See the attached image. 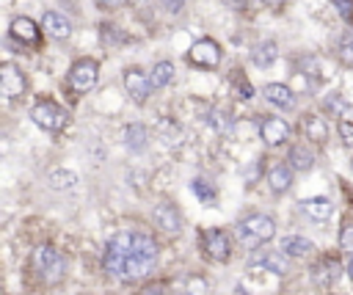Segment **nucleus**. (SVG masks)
Segmentation results:
<instances>
[{"label": "nucleus", "instance_id": "nucleus-1", "mask_svg": "<svg viewBox=\"0 0 353 295\" xmlns=\"http://www.w3.org/2000/svg\"><path fill=\"white\" fill-rule=\"evenodd\" d=\"M157 262V243L143 232H119L108 240L102 267L119 281H141Z\"/></svg>", "mask_w": 353, "mask_h": 295}, {"label": "nucleus", "instance_id": "nucleus-2", "mask_svg": "<svg viewBox=\"0 0 353 295\" xmlns=\"http://www.w3.org/2000/svg\"><path fill=\"white\" fill-rule=\"evenodd\" d=\"M30 267L44 284H58L66 276V256L52 245H39L30 254Z\"/></svg>", "mask_w": 353, "mask_h": 295}, {"label": "nucleus", "instance_id": "nucleus-3", "mask_svg": "<svg viewBox=\"0 0 353 295\" xmlns=\"http://www.w3.org/2000/svg\"><path fill=\"white\" fill-rule=\"evenodd\" d=\"M240 237L248 245H262V243L276 237V223H273L270 215H262V212L248 215V218L240 221Z\"/></svg>", "mask_w": 353, "mask_h": 295}, {"label": "nucleus", "instance_id": "nucleus-4", "mask_svg": "<svg viewBox=\"0 0 353 295\" xmlns=\"http://www.w3.org/2000/svg\"><path fill=\"white\" fill-rule=\"evenodd\" d=\"M97 77H99V63L94 58H80L72 63L66 83L72 94H88L97 85Z\"/></svg>", "mask_w": 353, "mask_h": 295}, {"label": "nucleus", "instance_id": "nucleus-5", "mask_svg": "<svg viewBox=\"0 0 353 295\" xmlns=\"http://www.w3.org/2000/svg\"><path fill=\"white\" fill-rule=\"evenodd\" d=\"M30 119H33L41 130H47V132H61V130L66 127V121H69L66 110H63L58 102H52V99H39V102L33 105V110H30Z\"/></svg>", "mask_w": 353, "mask_h": 295}, {"label": "nucleus", "instance_id": "nucleus-6", "mask_svg": "<svg viewBox=\"0 0 353 295\" xmlns=\"http://www.w3.org/2000/svg\"><path fill=\"white\" fill-rule=\"evenodd\" d=\"M201 248L212 262H226L232 256V240L223 229H204L201 232Z\"/></svg>", "mask_w": 353, "mask_h": 295}, {"label": "nucleus", "instance_id": "nucleus-7", "mask_svg": "<svg viewBox=\"0 0 353 295\" xmlns=\"http://www.w3.org/2000/svg\"><path fill=\"white\" fill-rule=\"evenodd\" d=\"M188 61H190L193 66H199V69H218V63H221V47H218V41H212V39H199V41L188 50Z\"/></svg>", "mask_w": 353, "mask_h": 295}, {"label": "nucleus", "instance_id": "nucleus-8", "mask_svg": "<svg viewBox=\"0 0 353 295\" xmlns=\"http://www.w3.org/2000/svg\"><path fill=\"white\" fill-rule=\"evenodd\" d=\"M25 74L19 72V66L17 63H11V61H6L3 66H0V91H3V96L6 99H17V96H22L25 94Z\"/></svg>", "mask_w": 353, "mask_h": 295}, {"label": "nucleus", "instance_id": "nucleus-9", "mask_svg": "<svg viewBox=\"0 0 353 295\" xmlns=\"http://www.w3.org/2000/svg\"><path fill=\"white\" fill-rule=\"evenodd\" d=\"M290 124L284 121V119H279V116H270V119H262L259 121V138L268 143V146H281V143H287V138H290Z\"/></svg>", "mask_w": 353, "mask_h": 295}, {"label": "nucleus", "instance_id": "nucleus-10", "mask_svg": "<svg viewBox=\"0 0 353 295\" xmlns=\"http://www.w3.org/2000/svg\"><path fill=\"white\" fill-rule=\"evenodd\" d=\"M124 88H127V94H130L135 102H146L154 85H152V77L143 74L141 69H127V72H124Z\"/></svg>", "mask_w": 353, "mask_h": 295}, {"label": "nucleus", "instance_id": "nucleus-11", "mask_svg": "<svg viewBox=\"0 0 353 295\" xmlns=\"http://www.w3.org/2000/svg\"><path fill=\"white\" fill-rule=\"evenodd\" d=\"M152 218H154V223H157L165 234H179V232H182V215H179V210H176L174 204H168V201L157 204Z\"/></svg>", "mask_w": 353, "mask_h": 295}, {"label": "nucleus", "instance_id": "nucleus-12", "mask_svg": "<svg viewBox=\"0 0 353 295\" xmlns=\"http://www.w3.org/2000/svg\"><path fill=\"white\" fill-rule=\"evenodd\" d=\"M41 28H44V33L50 39H58V41L72 36V22L63 14H58V11H44L41 14Z\"/></svg>", "mask_w": 353, "mask_h": 295}, {"label": "nucleus", "instance_id": "nucleus-13", "mask_svg": "<svg viewBox=\"0 0 353 295\" xmlns=\"http://www.w3.org/2000/svg\"><path fill=\"white\" fill-rule=\"evenodd\" d=\"M262 94H265V99H268L270 105H276V108H281V110H292V108H295V94H292V88L284 85V83H268Z\"/></svg>", "mask_w": 353, "mask_h": 295}, {"label": "nucleus", "instance_id": "nucleus-14", "mask_svg": "<svg viewBox=\"0 0 353 295\" xmlns=\"http://www.w3.org/2000/svg\"><path fill=\"white\" fill-rule=\"evenodd\" d=\"M292 174H295V168H292L290 163L273 165V168L268 171V187H270L273 193H287V190L292 187Z\"/></svg>", "mask_w": 353, "mask_h": 295}, {"label": "nucleus", "instance_id": "nucleus-15", "mask_svg": "<svg viewBox=\"0 0 353 295\" xmlns=\"http://www.w3.org/2000/svg\"><path fill=\"white\" fill-rule=\"evenodd\" d=\"M11 36H14L17 41H22V44H39L41 28H36V22L28 19V17H17V19L11 22Z\"/></svg>", "mask_w": 353, "mask_h": 295}, {"label": "nucleus", "instance_id": "nucleus-16", "mask_svg": "<svg viewBox=\"0 0 353 295\" xmlns=\"http://www.w3.org/2000/svg\"><path fill=\"white\" fill-rule=\"evenodd\" d=\"M312 240H306V237H301V234H287V237H281V251L287 254V256H295V259H303V256H309L312 254Z\"/></svg>", "mask_w": 353, "mask_h": 295}, {"label": "nucleus", "instance_id": "nucleus-17", "mask_svg": "<svg viewBox=\"0 0 353 295\" xmlns=\"http://www.w3.org/2000/svg\"><path fill=\"white\" fill-rule=\"evenodd\" d=\"M290 165H292L295 171H309V168L314 165V152H312V146H309V143H295V146L290 149Z\"/></svg>", "mask_w": 353, "mask_h": 295}, {"label": "nucleus", "instance_id": "nucleus-18", "mask_svg": "<svg viewBox=\"0 0 353 295\" xmlns=\"http://www.w3.org/2000/svg\"><path fill=\"white\" fill-rule=\"evenodd\" d=\"M303 212H306L309 218H314V221H325V218H331L334 204H331V199H325V196H314V199H306V201H303Z\"/></svg>", "mask_w": 353, "mask_h": 295}, {"label": "nucleus", "instance_id": "nucleus-19", "mask_svg": "<svg viewBox=\"0 0 353 295\" xmlns=\"http://www.w3.org/2000/svg\"><path fill=\"white\" fill-rule=\"evenodd\" d=\"M303 135H306L309 141H314V143H323V141L328 138V124H325V119H323V116H306V119H303Z\"/></svg>", "mask_w": 353, "mask_h": 295}, {"label": "nucleus", "instance_id": "nucleus-20", "mask_svg": "<svg viewBox=\"0 0 353 295\" xmlns=\"http://www.w3.org/2000/svg\"><path fill=\"white\" fill-rule=\"evenodd\" d=\"M276 55H279V50H276V44H273V41H259V44L251 50V61H254L259 69L270 66V63L276 61Z\"/></svg>", "mask_w": 353, "mask_h": 295}, {"label": "nucleus", "instance_id": "nucleus-21", "mask_svg": "<svg viewBox=\"0 0 353 295\" xmlns=\"http://www.w3.org/2000/svg\"><path fill=\"white\" fill-rule=\"evenodd\" d=\"M256 267H265V270H273V273L284 276V273L290 270V262H287V254H284V251H268V254L259 259Z\"/></svg>", "mask_w": 353, "mask_h": 295}, {"label": "nucleus", "instance_id": "nucleus-22", "mask_svg": "<svg viewBox=\"0 0 353 295\" xmlns=\"http://www.w3.org/2000/svg\"><path fill=\"white\" fill-rule=\"evenodd\" d=\"M152 85L154 88H163V85H168L171 80H174V63H168V61H160V63H154V69H152Z\"/></svg>", "mask_w": 353, "mask_h": 295}, {"label": "nucleus", "instance_id": "nucleus-23", "mask_svg": "<svg viewBox=\"0 0 353 295\" xmlns=\"http://www.w3.org/2000/svg\"><path fill=\"white\" fill-rule=\"evenodd\" d=\"M323 108L331 113V116H347L350 113V102L342 96V94H331L323 99Z\"/></svg>", "mask_w": 353, "mask_h": 295}, {"label": "nucleus", "instance_id": "nucleus-24", "mask_svg": "<svg viewBox=\"0 0 353 295\" xmlns=\"http://www.w3.org/2000/svg\"><path fill=\"white\" fill-rule=\"evenodd\" d=\"M336 55L345 66H353V30L342 33V39L336 41Z\"/></svg>", "mask_w": 353, "mask_h": 295}, {"label": "nucleus", "instance_id": "nucleus-25", "mask_svg": "<svg viewBox=\"0 0 353 295\" xmlns=\"http://www.w3.org/2000/svg\"><path fill=\"white\" fill-rule=\"evenodd\" d=\"M127 146L132 149V152H141L143 146H146V130L141 127V124H132V127H127Z\"/></svg>", "mask_w": 353, "mask_h": 295}, {"label": "nucleus", "instance_id": "nucleus-26", "mask_svg": "<svg viewBox=\"0 0 353 295\" xmlns=\"http://www.w3.org/2000/svg\"><path fill=\"white\" fill-rule=\"evenodd\" d=\"M190 187H193V193H196L204 204H212V201H215V187H212L207 179H193Z\"/></svg>", "mask_w": 353, "mask_h": 295}, {"label": "nucleus", "instance_id": "nucleus-27", "mask_svg": "<svg viewBox=\"0 0 353 295\" xmlns=\"http://www.w3.org/2000/svg\"><path fill=\"white\" fill-rule=\"evenodd\" d=\"M74 182H77V176L69 174V171H52V174H50V185L58 187V190H63V187H74Z\"/></svg>", "mask_w": 353, "mask_h": 295}, {"label": "nucleus", "instance_id": "nucleus-28", "mask_svg": "<svg viewBox=\"0 0 353 295\" xmlns=\"http://www.w3.org/2000/svg\"><path fill=\"white\" fill-rule=\"evenodd\" d=\"M185 295H207V278L204 276H188L185 278Z\"/></svg>", "mask_w": 353, "mask_h": 295}, {"label": "nucleus", "instance_id": "nucleus-29", "mask_svg": "<svg viewBox=\"0 0 353 295\" xmlns=\"http://www.w3.org/2000/svg\"><path fill=\"white\" fill-rule=\"evenodd\" d=\"M210 124L215 127V132H229V130H232L229 113H223V110H212V113H210Z\"/></svg>", "mask_w": 353, "mask_h": 295}, {"label": "nucleus", "instance_id": "nucleus-30", "mask_svg": "<svg viewBox=\"0 0 353 295\" xmlns=\"http://www.w3.org/2000/svg\"><path fill=\"white\" fill-rule=\"evenodd\" d=\"M102 41L105 44H121V41H127V36L119 33L116 25H102Z\"/></svg>", "mask_w": 353, "mask_h": 295}, {"label": "nucleus", "instance_id": "nucleus-31", "mask_svg": "<svg viewBox=\"0 0 353 295\" xmlns=\"http://www.w3.org/2000/svg\"><path fill=\"white\" fill-rule=\"evenodd\" d=\"M334 8L345 22H353V0H334Z\"/></svg>", "mask_w": 353, "mask_h": 295}, {"label": "nucleus", "instance_id": "nucleus-32", "mask_svg": "<svg viewBox=\"0 0 353 295\" xmlns=\"http://www.w3.org/2000/svg\"><path fill=\"white\" fill-rule=\"evenodd\" d=\"M339 248H342V251H347V254L353 256V226H350V223L339 232Z\"/></svg>", "mask_w": 353, "mask_h": 295}, {"label": "nucleus", "instance_id": "nucleus-33", "mask_svg": "<svg viewBox=\"0 0 353 295\" xmlns=\"http://www.w3.org/2000/svg\"><path fill=\"white\" fill-rule=\"evenodd\" d=\"M339 276V262L336 259H325L323 265V281H334Z\"/></svg>", "mask_w": 353, "mask_h": 295}, {"label": "nucleus", "instance_id": "nucleus-34", "mask_svg": "<svg viewBox=\"0 0 353 295\" xmlns=\"http://www.w3.org/2000/svg\"><path fill=\"white\" fill-rule=\"evenodd\" d=\"M336 130H339V135H342L345 143H353V121L350 119H339Z\"/></svg>", "mask_w": 353, "mask_h": 295}, {"label": "nucleus", "instance_id": "nucleus-35", "mask_svg": "<svg viewBox=\"0 0 353 295\" xmlns=\"http://www.w3.org/2000/svg\"><path fill=\"white\" fill-rule=\"evenodd\" d=\"M237 96H243V99H251L254 94H251V85H248V80L243 77V80H237Z\"/></svg>", "mask_w": 353, "mask_h": 295}, {"label": "nucleus", "instance_id": "nucleus-36", "mask_svg": "<svg viewBox=\"0 0 353 295\" xmlns=\"http://www.w3.org/2000/svg\"><path fill=\"white\" fill-rule=\"evenodd\" d=\"M138 295H165V292H163V284H146Z\"/></svg>", "mask_w": 353, "mask_h": 295}, {"label": "nucleus", "instance_id": "nucleus-37", "mask_svg": "<svg viewBox=\"0 0 353 295\" xmlns=\"http://www.w3.org/2000/svg\"><path fill=\"white\" fill-rule=\"evenodd\" d=\"M163 3L168 11H182V6H185V0H163Z\"/></svg>", "mask_w": 353, "mask_h": 295}, {"label": "nucleus", "instance_id": "nucleus-38", "mask_svg": "<svg viewBox=\"0 0 353 295\" xmlns=\"http://www.w3.org/2000/svg\"><path fill=\"white\" fill-rule=\"evenodd\" d=\"M97 3H99L102 8H119V6L124 3V0H97Z\"/></svg>", "mask_w": 353, "mask_h": 295}, {"label": "nucleus", "instance_id": "nucleus-39", "mask_svg": "<svg viewBox=\"0 0 353 295\" xmlns=\"http://www.w3.org/2000/svg\"><path fill=\"white\" fill-rule=\"evenodd\" d=\"M229 3H232V6H234V8H243V6H245V3H248V0H229Z\"/></svg>", "mask_w": 353, "mask_h": 295}, {"label": "nucleus", "instance_id": "nucleus-40", "mask_svg": "<svg viewBox=\"0 0 353 295\" xmlns=\"http://www.w3.org/2000/svg\"><path fill=\"white\" fill-rule=\"evenodd\" d=\"M347 276L353 278V256H350V262H347Z\"/></svg>", "mask_w": 353, "mask_h": 295}]
</instances>
